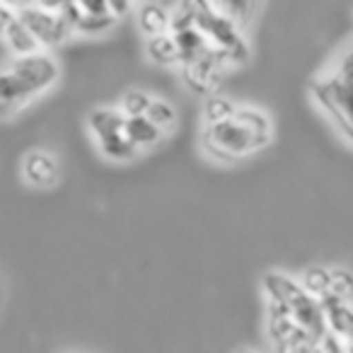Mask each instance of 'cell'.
I'll use <instances>...</instances> for the list:
<instances>
[{
	"label": "cell",
	"mask_w": 353,
	"mask_h": 353,
	"mask_svg": "<svg viewBox=\"0 0 353 353\" xmlns=\"http://www.w3.org/2000/svg\"><path fill=\"white\" fill-rule=\"evenodd\" d=\"M59 160L46 150H32L22 160V179L34 189H51L59 182Z\"/></svg>",
	"instance_id": "cell-7"
},
{
	"label": "cell",
	"mask_w": 353,
	"mask_h": 353,
	"mask_svg": "<svg viewBox=\"0 0 353 353\" xmlns=\"http://www.w3.org/2000/svg\"><path fill=\"white\" fill-rule=\"evenodd\" d=\"M34 3H39V6L49 8V10H56V12H63L65 8L73 6V0H34Z\"/></svg>",
	"instance_id": "cell-21"
},
{
	"label": "cell",
	"mask_w": 353,
	"mask_h": 353,
	"mask_svg": "<svg viewBox=\"0 0 353 353\" xmlns=\"http://www.w3.org/2000/svg\"><path fill=\"white\" fill-rule=\"evenodd\" d=\"M128 6H131V0H112V10L117 15H123L128 10Z\"/></svg>",
	"instance_id": "cell-23"
},
{
	"label": "cell",
	"mask_w": 353,
	"mask_h": 353,
	"mask_svg": "<svg viewBox=\"0 0 353 353\" xmlns=\"http://www.w3.org/2000/svg\"><path fill=\"white\" fill-rule=\"evenodd\" d=\"M148 56H150L155 63H162V65L182 63V54H179V46H176V39L172 37V32L152 34L150 41H148Z\"/></svg>",
	"instance_id": "cell-10"
},
{
	"label": "cell",
	"mask_w": 353,
	"mask_h": 353,
	"mask_svg": "<svg viewBox=\"0 0 353 353\" xmlns=\"http://www.w3.org/2000/svg\"><path fill=\"white\" fill-rule=\"evenodd\" d=\"M319 305H322L324 322H327V332L339 334L341 339L353 336V307L351 300H343L334 293L319 295Z\"/></svg>",
	"instance_id": "cell-8"
},
{
	"label": "cell",
	"mask_w": 353,
	"mask_h": 353,
	"mask_svg": "<svg viewBox=\"0 0 353 353\" xmlns=\"http://www.w3.org/2000/svg\"><path fill=\"white\" fill-rule=\"evenodd\" d=\"M261 288H264V293H266V300H274V303L283 305L290 312V317H293L314 341L327 332V322H324L319 298L310 295L307 290L300 285V281L290 279L288 274L269 271V274L261 279Z\"/></svg>",
	"instance_id": "cell-4"
},
{
	"label": "cell",
	"mask_w": 353,
	"mask_h": 353,
	"mask_svg": "<svg viewBox=\"0 0 353 353\" xmlns=\"http://www.w3.org/2000/svg\"><path fill=\"white\" fill-rule=\"evenodd\" d=\"M88 128L92 133L94 143H97L99 152L107 160L123 162L133 160L138 155V148L131 143L126 133V114L119 107H97L90 112Z\"/></svg>",
	"instance_id": "cell-5"
},
{
	"label": "cell",
	"mask_w": 353,
	"mask_h": 353,
	"mask_svg": "<svg viewBox=\"0 0 353 353\" xmlns=\"http://www.w3.org/2000/svg\"><path fill=\"white\" fill-rule=\"evenodd\" d=\"M300 285H303L310 295L319 298V295L327 293L329 285H332V269H324V266H312V269H307L303 276H300Z\"/></svg>",
	"instance_id": "cell-15"
},
{
	"label": "cell",
	"mask_w": 353,
	"mask_h": 353,
	"mask_svg": "<svg viewBox=\"0 0 353 353\" xmlns=\"http://www.w3.org/2000/svg\"><path fill=\"white\" fill-rule=\"evenodd\" d=\"M22 22L27 25V30L37 37L41 49H54V46L63 44L70 34H73V27L65 20L61 12L49 10V8L39 6V3H32V6L22 8L17 12Z\"/></svg>",
	"instance_id": "cell-6"
},
{
	"label": "cell",
	"mask_w": 353,
	"mask_h": 353,
	"mask_svg": "<svg viewBox=\"0 0 353 353\" xmlns=\"http://www.w3.org/2000/svg\"><path fill=\"white\" fill-rule=\"evenodd\" d=\"M329 293L343 300H353V274L348 269H332V285Z\"/></svg>",
	"instance_id": "cell-18"
},
{
	"label": "cell",
	"mask_w": 353,
	"mask_h": 353,
	"mask_svg": "<svg viewBox=\"0 0 353 353\" xmlns=\"http://www.w3.org/2000/svg\"><path fill=\"white\" fill-rule=\"evenodd\" d=\"M256 3L259 0H213V8L225 17H230L235 25H245L254 15Z\"/></svg>",
	"instance_id": "cell-13"
},
{
	"label": "cell",
	"mask_w": 353,
	"mask_h": 353,
	"mask_svg": "<svg viewBox=\"0 0 353 353\" xmlns=\"http://www.w3.org/2000/svg\"><path fill=\"white\" fill-rule=\"evenodd\" d=\"M150 94L141 92V90H128L126 94L121 97V104H119V109H121L126 117H136V114H145L148 107H150Z\"/></svg>",
	"instance_id": "cell-17"
},
{
	"label": "cell",
	"mask_w": 353,
	"mask_h": 353,
	"mask_svg": "<svg viewBox=\"0 0 353 353\" xmlns=\"http://www.w3.org/2000/svg\"><path fill=\"white\" fill-rule=\"evenodd\" d=\"M346 351H353V336L346 339Z\"/></svg>",
	"instance_id": "cell-24"
},
{
	"label": "cell",
	"mask_w": 353,
	"mask_h": 353,
	"mask_svg": "<svg viewBox=\"0 0 353 353\" xmlns=\"http://www.w3.org/2000/svg\"><path fill=\"white\" fill-rule=\"evenodd\" d=\"M126 133L138 150H150V148H155L157 143L162 141V136H165L145 114L126 117Z\"/></svg>",
	"instance_id": "cell-9"
},
{
	"label": "cell",
	"mask_w": 353,
	"mask_h": 353,
	"mask_svg": "<svg viewBox=\"0 0 353 353\" xmlns=\"http://www.w3.org/2000/svg\"><path fill=\"white\" fill-rule=\"evenodd\" d=\"M235 104L230 102L228 97H208L206 104H203V123H213V121H221V119H228L235 114Z\"/></svg>",
	"instance_id": "cell-16"
},
{
	"label": "cell",
	"mask_w": 353,
	"mask_h": 353,
	"mask_svg": "<svg viewBox=\"0 0 353 353\" xmlns=\"http://www.w3.org/2000/svg\"><path fill=\"white\" fill-rule=\"evenodd\" d=\"M145 117L160 128L162 133L172 131L176 123V109L174 104H170L167 99H150V107H148Z\"/></svg>",
	"instance_id": "cell-14"
},
{
	"label": "cell",
	"mask_w": 353,
	"mask_h": 353,
	"mask_svg": "<svg viewBox=\"0 0 353 353\" xmlns=\"http://www.w3.org/2000/svg\"><path fill=\"white\" fill-rule=\"evenodd\" d=\"M310 94L317 109L329 117L332 126L353 145V44L312 80Z\"/></svg>",
	"instance_id": "cell-3"
},
{
	"label": "cell",
	"mask_w": 353,
	"mask_h": 353,
	"mask_svg": "<svg viewBox=\"0 0 353 353\" xmlns=\"http://www.w3.org/2000/svg\"><path fill=\"white\" fill-rule=\"evenodd\" d=\"M15 20H17V10H12V8H8V6L0 3V37L6 34L8 27H10Z\"/></svg>",
	"instance_id": "cell-20"
},
{
	"label": "cell",
	"mask_w": 353,
	"mask_h": 353,
	"mask_svg": "<svg viewBox=\"0 0 353 353\" xmlns=\"http://www.w3.org/2000/svg\"><path fill=\"white\" fill-rule=\"evenodd\" d=\"M75 6L83 12H90V15H109L112 10V0H75Z\"/></svg>",
	"instance_id": "cell-19"
},
{
	"label": "cell",
	"mask_w": 353,
	"mask_h": 353,
	"mask_svg": "<svg viewBox=\"0 0 353 353\" xmlns=\"http://www.w3.org/2000/svg\"><path fill=\"white\" fill-rule=\"evenodd\" d=\"M0 3H3V6H8V8H12V10H17V12H20L22 8L32 6V3H34V0H0Z\"/></svg>",
	"instance_id": "cell-22"
},
{
	"label": "cell",
	"mask_w": 353,
	"mask_h": 353,
	"mask_svg": "<svg viewBox=\"0 0 353 353\" xmlns=\"http://www.w3.org/2000/svg\"><path fill=\"white\" fill-rule=\"evenodd\" d=\"M3 39H6L8 49L12 51V56H25V54H34V51H39V41H37V37L32 34L30 30H27L25 22L17 17L15 22H12L10 27H8V32L3 34Z\"/></svg>",
	"instance_id": "cell-11"
},
{
	"label": "cell",
	"mask_w": 353,
	"mask_h": 353,
	"mask_svg": "<svg viewBox=\"0 0 353 353\" xmlns=\"http://www.w3.org/2000/svg\"><path fill=\"white\" fill-rule=\"evenodd\" d=\"M274 138V123L261 109L237 107L235 114L213 123H203L201 145L213 160L235 162L254 155Z\"/></svg>",
	"instance_id": "cell-1"
},
{
	"label": "cell",
	"mask_w": 353,
	"mask_h": 353,
	"mask_svg": "<svg viewBox=\"0 0 353 353\" xmlns=\"http://www.w3.org/2000/svg\"><path fill=\"white\" fill-rule=\"evenodd\" d=\"M170 17L172 15L167 12V8L150 3V6H145L141 10V30L145 32L148 37L170 32Z\"/></svg>",
	"instance_id": "cell-12"
},
{
	"label": "cell",
	"mask_w": 353,
	"mask_h": 353,
	"mask_svg": "<svg viewBox=\"0 0 353 353\" xmlns=\"http://www.w3.org/2000/svg\"><path fill=\"white\" fill-rule=\"evenodd\" d=\"M61 68L46 51L15 56L10 65L0 68V119L25 112L37 97L59 83Z\"/></svg>",
	"instance_id": "cell-2"
}]
</instances>
